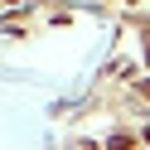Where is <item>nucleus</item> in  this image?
<instances>
[]
</instances>
